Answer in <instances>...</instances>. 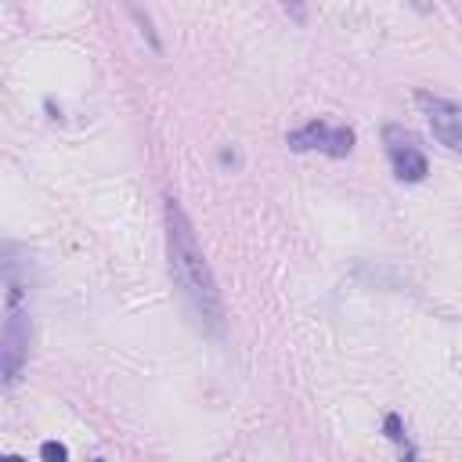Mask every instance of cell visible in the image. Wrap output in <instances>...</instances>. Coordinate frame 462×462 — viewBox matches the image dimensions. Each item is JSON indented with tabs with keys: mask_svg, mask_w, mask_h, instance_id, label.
<instances>
[{
	"mask_svg": "<svg viewBox=\"0 0 462 462\" xmlns=\"http://www.w3.org/2000/svg\"><path fill=\"white\" fill-rule=\"evenodd\" d=\"M285 144H289L292 152H325V155H332V159H343V155H350V148H354V130H350V126H332V123H325V119H310V123L289 130Z\"/></svg>",
	"mask_w": 462,
	"mask_h": 462,
	"instance_id": "4",
	"label": "cell"
},
{
	"mask_svg": "<svg viewBox=\"0 0 462 462\" xmlns=\"http://www.w3.org/2000/svg\"><path fill=\"white\" fill-rule=\"evenodd\" d=\"M40 458L43 462H69V448L58 444V440H43L40 444Z\"/></svg>",
	"mask_w": 462,
	"mask_h": 462,
	"instance_id": "6",
	"label": "cell"
},
{
	"mask_svg": "<svg viewBox=\"0 0 462 462\" xmlns=\"http://www.w3.org/2000/svg\"><path fill=\"white\" fill-rule=\"evenodd\" d=\"M7 318H4V332H0V372H4V383H18L22 375V365L29 357V314L22 307V289L18 282L11 278L7 282Z\"/></svg>",
	"mask_w": 462,
	"mask_h": 462,
	"instance_id": "2",
	"label": "cell"
},
{
	"mask_svg": "<svg viewBox=\"0 0 462 462\" xmlns=\"http://www.w3.org/2000/svg\"><path fill=\"white\" fill-rule=\"evenodd\" d=\"M97 462H101V458H97Z\"/></svg>",
	"mask_w": 462,
	"mask_h": 462,
	"instance_id": "8",
	"label": "cell"
},
{
	"mask_svg": "<svg viewBox=\"0 0 462 462\" xmlns=\"http://www.w3.org/2000/svg\"><path fill=\"white\" fill-rule=\"evenodd\" d=\"M415 105L422 108V116H426L433 137H437L448 152L462 155V105H455V101H448V97H437V94H430V90H419V94H415Z\"/></svg>",
	"mask_w": 462,
	"mask_h": 462,
	"instance_id": "5",
	"label": "cell"
},
{
	"mask_svg": "<svg viewBox=\"0 0 462 462\" xmlns=\"http://www.w3.org/2000/svg\"><path fill=\"white\" fill-rule=\"evenodd\" d=\"M162 217H166V260H170V278L177 285V296L184 300L191 321L206 336H220L224 332V300H220L217 278L199 249L195 227L173 195L166 199Z\"/></svg>",
	"mask_w": 462,
	"mask_h": 462,
	"instance_id": "1",
	"label": "cell"
},
{
	"mask_svg": "<svg viewBox=\"0 0 462 462\" xmlns=\"http://www.w3.org/2000/svg\"><path fill=\"white\" fill-rule=\"evenodd\" d=\"M383 144H386V155H390V166L397 173V180H408V184H419L426 173H430V162H426V152L419 144V137L408 130V126H397V123H386L383 126Z\"/></svg>",
	"mask_w": 462,
	"mask_h": 462,
	"instance_id": "3",
	"label": "cell"
},
{
	"mask_svg": "<svg viewBox=\"0 0 462 462\" xmlns=\"http://www.w3.org/2000/svg\"><path fill=\"white\" fill-rule=\"evenodd\" d=\"M4 462H22V458H18V455H7V458H4Z\"/></svg>",
	"mask_w": 462,
	"mask_h": 462,
	"instance_id": "7",
	"label": "cell"
}]
</instances>
